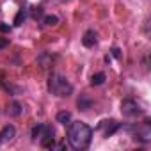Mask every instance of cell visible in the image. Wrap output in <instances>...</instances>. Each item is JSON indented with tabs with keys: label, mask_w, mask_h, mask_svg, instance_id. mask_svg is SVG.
<instances>
[{
	"label": "cell",
	"mask_w": 151,
	"mask_h": 151,
	"mask_svg": "<svg viewBox=\"0 0 151 151\" xmlns=\"http://www.w3.org/2000/svg\"><path fill=\"white\" fill-rule=\"evenodd\" d=\"M91 139H93V128L82 121H75V123H69V128H68V142L73 149L77 151H82V149H87L89 144H91Z\"/></svg>",
	"instance_id": "cell-1"
},
{
	"label": "cell",
	"mask_w": 151,
	"mask_h": 151,
	"mask_svg": "<svg viewBox=\"0 0 151 151\" xmlns=\"http://www.w3.org/2000/svg\"><path fill=\"white\" fill-rule=\"evenodd\" d=\"M46 89H48L50 94H55V96H60V98L73 94V86L64 77H60V75H57V73H52L48 77Z\"/></svg>",
	"instance_id": "cell-2"
},
{
	"label": "cell",
	"mask_w": 151,
	"mask_h": 151,
	"mask_svg": "<svg viewBox=\"0 0 151 151\" xmlns=\"http://www.w3.org/2000/svg\"><path fill=\"white\" fill-rule=\"evenodd\" d=\"M130 133L133 135L135 140L139 142H149L151 140V126H149V119H146L144 123H139V124H133V126H128Z\"/></svg>",
	"instance_id": "cell-3"
},
{
	"label": "cell",
	"mask_w": 151,
	"mask_h": 151,
	"mask_svg": "<svg viewBox=\"0 0 151 151\" xmlns=\"http://www.w3.org/2000/svg\"><path fill=\"white\" fill-rule=\"evenodd\" d=\"M121 112L126 117H137V116H142L144 114L142 107L135 100H123L121 101Z\"/></svg>",
	"instance_id": "cell-4"
},
{
	"label": "cell",
	"mask_w": 151,
	"mask_h": 151,
	"mask_svg": "<svg viewBox=\"0 0 151 151\" xmlns=\"http://www.w3.org/2000/svg\"><path fill=\"white\" fill-rule=\"evenodd\" d=\"M121 128V123H117L116 119H103L100 121L98 124V132H101V135L107 139V137H112L117 130Z\"/></svg>",
	"instance_id": "cell-5"
},
{
	"label": "cell",
	"mask_w": 151,
	"mask_h": 151,
	"mask_svg": "<svg viewBox=\"0 0 151 151\" xmlns=\"http://www.w3.org/2000/svg\"><path fill=\"white\" fill-rule=\"evenodd\" d=\"M39 140H41V147H45V149L55 147V130L50 124H45V130H43Z\"/></svg>",
	"instance_id": "cell-6"
},
{
	"label": "cell",
	"mask_w": 151,
	"mask_h": 151,
	"mask_svg": "<svg viewBox=\"0 0 151 151\" xmlns=\"http://www.w3.org/2000/svg\"><path fill=\"white\" fill-rule=\"evenodd\" d=\"M14 135H16V128H14L13 124H6L2 130H0V144H2V142H9V140H13Z\"/></svg>",
	"instance_id": "cell-7"
},
{
	"label": "cell",
	"mask_w": 151,
	"mask_h": 151,
	"mask_svg": "<svg viewBox=\"0 0 151 151\" xmlns=\"http://www.w3.org/2000/svg\"><path fill=\"white\" fill-rule=\"evenodd\" d=\"M96 43H98L96 32H94V30H87V32L84 34V37H82V45H84L86 48H94Z\"/></svg>",
	"instance_id": "cell-8"
},
{
	"label": "cell",
	"mask_w": 151,
	"mask_h": 151,
	"mask_svg": "<svg viewBox=\"0 0 151 151\" xmlns=\"http://www.w3.org/2000/svg\"><path fill=\"white\" fill-rule=\"evenodd\" d=\"M77 105H78V110H87V109H91L93 100H91L89 96H86V94H80V98H78Z\"/></svg>",
	"instance_id": "cell-9"
},
{
	"label": "cell",
	"mask_w": 151,
	"mask_h": 151,
	"mask_svg": "<svg viewBox=\"0 0 151 151\" xmlns=\"http://www.w3.org/2000/svg\"><path fill=\"white\" fill-rule=\"evenodd\" d=\"M7 114H9L11 117L20 116V114H22V105H20L18 101H11V103H9V107H7Z\"/></svg>",
	"instance_id": "cell-10"
},
{
	"label": "cell",
	"mask_w": 151,
	"mask_h": 151,
	"mask_svg": "<svg viewBox=\"0 0 151 151\" xmlns=\"http://www.w3.org/2000/svg\"><path fill=\"white\" fill-rule=\"evenodd\" d=\"M57 123H60V124H69V123H71V114H69L68 110L59 112V114H57Z\"/></svg>",
	"instance_id": "cell-11"
},
{
	"label": "cell",
	"mask_w": 151,
	"mask_h": 151,
	"mask_svg": "<svg viewBox=\"0 0 151 151\" xmlns=\"http://www.w3.org/2000/svg\"><path fill=\"white\" fill-rule=\"evenodd\" d=\"M105 78H107L105 73H101V71L100 73H94L93 77H91V86H101L105 82Z\"/></svg>",
	"instance_id": "cell-12"
},
{
	"label": "cell",
	"mask_w": 151,
	"mask_h": 151,
	"mask_svg": "<svg viewBox=\"0 0 151 151\" xmlns=\"http://www.w3.org/2000/svg\"><path fill=\"white\" fill-rule=\"evenodd\" d=\"M43 130H45V124H43V123H39V124H36V126L32 128V132H30V137H32V140H37V139L41 137V133H43Z\"/></svg>",
	"instance_id": "cell-13"
},
{
	"label": "cell",
	"mask_w": 151,
	"mask_h": 151,
	"mask_svg": "<svg viewBox=\"0 0 151 151\" xmlns=\"http://www.w3.org/2000/svg\"><path fill=\"white\" fill-rule=\"evenodd\" d=\"M43 22H45V25H57V23H59V18H57L55 14H46V16L43 18Z\"/></svg>",
	"instance_id": "cell-14"
},
{
	"label": "cell",
	"mask_w": 151,
	"mask_h": 151,
	"mask_svg": "<svg viewBox=\"0 0 151 151\" xmlns=\"http://www.w3.org/2000/svg\"><path fill=\"white\" fill-rule=\"evenodd\" d=\"M25 9H20L18 11V14H16V18H14V25H22V20H25Z\"/></svg>",
	"instance_id": "cell-15"
},
{
	"label": "cell",
	"mask_w": 151,
	"mask_h": 151,
	"mask_svg": "<svg viewBox=\"0 0 151 151\" xmlns=\"http://www.w3.org/2000/svg\"><path fill=\"white\" fill-rule=\"evenodd\" d=\"M7 45H9V37H0V50L6 48Z\"/></svg>",
	"instance_id": "cell-16"
},
{
	"label": "cell",
	"mask_w": 151,
	"mask_h": 151,
	"mask_svg": "<svg viewBox=\"0 0 151 151\" xmlns=\"http://www.w3.org/2000/svg\"><path fill=\"white\" fill-rule=\"evenodd\" d=\"M41 14H43V7H34V14H32V16H34V18H39Z\"/></svg>",
	"instance_id": "cell-17"
},
{
	"label": "cell",
	"mask_w": 151,
	"mask_h": 151,
	"mask_svg": "<svg viewBox=\"0 0 151 151\" xmlns=\"http://www.w3.org/2000/svg\"><path fill=\"white\" fill-rule=\"evenodd\" d=\"M9 30H11V27H9V25L0 23V32H9Z\"/></svg>",
	"instance_id": "cell-18"
},
{
	"label": "cell",
	"mask_w": 151,
	"mask_h": 151,
	"mask_svg": "<svg viewBox=\"0 0 151 151\" xmlns=\"http://www.w3.org/2000/svg\"><path fill=\"white\" fill-rule=\"evenodd\" d=\"M112 55H114L116 59H119V57H121V52H119V48H116V46H114V48H112Z\"/></svg>",
	"instance_id": "cell-19"
}]
</instances>
